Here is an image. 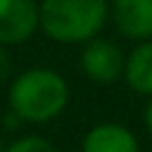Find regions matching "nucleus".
Returning <instances> with one entry per match:
<instances>
[{
	"instance_id": "1",
	"label": "nucleus",
	"mask_w": 152,
	"mask_h": 152,
	"mask_svg": "<svg viewBox=\"0 0 152 152\" xmlns=\"http://www.w3.org/2000/svg\"><path fill=\"white\" fill-rule=\"evenodd\" d=\"M69 104V86L55 69L36 66L21 71L10 86V109L28 124L57 119Z\"/></svg>"
},
{
	"instance_id": "2",
	"label": "nucleus",
	"mask_w": 152,
	"mask_h": 152,
	"mask_svg": "<svg viewBox=\"0 0 152 152\" xmlns=\"http://www.w3.org/2000/svg\"><path fill=\"white\" fill-rule=\"evenodd\" d=\"M109 17L107 0H40L38 28L55 43L76 45L100 36Z\"/></svg>"
},
{
	"instance_id": "3",
	"label": "nucleus",
	"mask_w": 152,
	"mask_h": 152,
	"mask_svg": "<svg viewBox=\"0 0 152 152\" xmlns=\"http://www.w3.org/2000/svg\"><path fill=\"white\" fill-rule=\"evenodd\" d=\"M124 64H126V57L114 40L95 36L88 43H83L81 69L93 83H100V86L116 83L124 76Z\"/></svg>"
},
{
	"instance_id": "4",
	"label": "nucleus",
	"mask_w": 152,
	"mask_h": 152,
	"mask_svg": "<svg viewBox=\"0 0 152 152\" xmlns=\"http://www.w3.org/2000/svg\"><path fill=\"white\" fill-rule=\"evenodd\" d=\"M38 31L36 0H0V45H21Z\"/></svg>"
},
{
	"instance_id": "5",
	"label": "nucleus",
	"mask_w": 152,
	"mask_h": 152,
	"mask_svg": "<svg viewBox=\"0 0 152 152\" xmlns=\"http://www.w3.org/2000/svg\"><path fill=\"white\" fill-rule=\"evenodd\" d=\"M109 12L124 38L138 43L152 38V0H114Z\"/></svg>"
},
{
	"instance_id": "6",
	"label": "nucleus",
	"mask_w": 152,
	"mask_h": 152,
	"mask_svg": "<svg viewBox=\"0 0 152 152\" xmlns=\"http://www.w3.org/2000/svg\"><path fill=\"white\" fill-rule=\"evenodd\" d=\"M81 152H140V147L131 128L109 121L97 124L86 133Z\"/></svg>"
},
{
	"instance_id": "7",
	"label": "nucleus",
	"mask_w": 152,
	"mask_h": 152,
	"mask_svg": "<svg viewBox=\"0 0 152 152\" xmlns=\"http://www.w3.org/2000/svg\"><path fill=\"white\" fill-rule=\"evenodd\" d=\"M124 78L133 93L152 97V38L138 43L128 52L124 64Z\"/></svg>"
},
{
	"instance_id": "8",
	"label": "nucleus",
	"mask_w": 152,
	"mask_h": 152,
	"mask_svg": "<svg viewBox=\"0 0 152 152\" xmlns=\"http://www.w3.org/2000/svg\"><path fill=\"white\" fill-rule=\"evenodd\" d=\"M5 152H57V147L40 135H26L14 140L10 147H5Z\"/></svg>"
},
{
	"instance_id": "9",
	"label": "nucleus",
	"mask_w": 152,
	"mask_h": 152,
	"mask_svg": "<svg viewBox=\"0 0 152 152\" xmlns=\"http://www.w3.org/2000/svg\"><path fill=\"white\" fill-rule=\"evenodd\" d=\"M10 71H12V59H10L7 50L0 45V86L10 78Z\"/></svg>"
},
{
	"instance_id": "10",
	"label": "nucleus",
	"mask_w": 152,
	"mask_h": 152,
	"mask_svg": "<svg viewBox=\"0 0 152 152\" xmlns=\"http://www.w3.org/2000/svg\"><path fill=\"white\" fill-rule=\"evenodd\" d=\"M145 124H147V131H150V135H152V100H150V104H147V109H145Z\"/></svg>"
},
{
	"instance_id": "11",
	"label": "nucleus",
	"mask_w": 152,
	"mask_h": 152,
	"mask_svg": "<svg viewBox=\"0 0 152 152\" xmlns=\"http://www.w3.org/2000/svg\"><path fill=\"white\" fill-rule=\"evenodd\" d=\"M0 152H5V147H2V142H0Z\"/></svg>"
}]
</instances>
